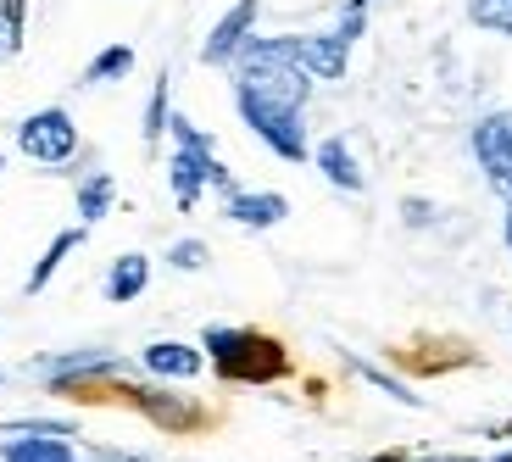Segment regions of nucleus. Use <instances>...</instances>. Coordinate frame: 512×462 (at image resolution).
<instances>
[{
	"label": "nucleus",
	"instance_id": "nucleus-1",
	"mask_svg": "<svg viewBox=\"0 0 512 462\" xmlns=\"http://www.w3.org/2000/svg\"><path fill=\"white\" fill-rule=\"evenodd\" d=\"M201 351H206V368L218 373L223 385H279L290 373V351L284 340L262 329H234V323H212L201 334Z\"/></svg>",
	"mask_w": 512,
	"mask_h": 462
},
{
	"label": "nucleus",
	"instance_id": "nucleus-2",
	"mask_svg": "<svg viewBox=\"0 0 512 462\" xmlns=\"http://www.w3.org/2000/svg\"><path fill=\"white\" fill-rule=\"evenodd\" d=\"M167 134H173V162H167V184H173V201H179V212H195L201 206L206 190H234L229 167L218 162V145H212V134L195 129L184 112L167 117Z\"/></svg>",
	"mask_w": 512,
	"mask_h": 462
},
{
	"label": "nucleus",
	"instance_id": "nucleus-3",
	"mask_svg": "<svg viewBox=\"0 0 512 462\" xmlns=\"http://www.w3.org/2000/svg\"><path fill=\"white\" fill-rule=\"evenodd\" d=\"M234 112H240V123L268 145L273 156H284V162H307L312 156V140H307L301 112L273 106V101H262V95H251V90H234Z\"/></svg>",
	"mask_w": 512,
	"mask_h": 462
},
{
	"label": "nucleus",
	"instance_id": "nucleus-4",
	"mask_svg": "<svg viewBox=\"0 0 512 462\" xmlns=\"http://www.w3.org/2000/svg\"><path fill=\"white\" fill-rule=\"evenodd\" d=\"M17 151L39 167H67L78 156V123L67 106H39L17 123Z\"/></svg>",
	"mask_w": 512,
	"mask_h": 462
},
{
	"label": "nucleus",
	"instance_id": "nucleus-5",
	"mask_svg": "<svg viewBox=\"0 0 512 462\" xmlns=\"http://www.w3.org/2000/svg\"><path fill=\"white\" fill-rule=\"evenodd\" d=\"M468 145H474V162L485 173V184L507 201L512 195V106H496V112L479 117Z\"/></svg>",
	"mask_w": 512,
	"mask_h": 462
},
{
	"label": "nucleus",
	"instance_id": "nucleus-6",
	"mask_svg": "<svg viewBox=\"0 0 512 462\" xmlns=\"http://www.w3.org/2000/svg\"><path fill=\"white\" fill-rule=\"evenodd\" d=\"M73 429L67 424H45V429H12V435L0 440V462H84L78 457Z\"/></svg>",
	"mask_w": 512,
	"mask_h": 462
},
{
	"label": "nucleus",
	"instance_id": "nucleus-7",
	"mask_svg": "<svg viewBox=\"0 0 512 462\" xmlns=\"http://www.w3.org/2000/svg\"><path fill=\"white\" fill-rule=\"evenodd\" d=\"M256 12H262V0H234L229 12L212 23V34H206L201 62H206V67H229L234 56H240V45L256 34Z\"/></svg>",
	"mask_w": 512,
	"mask_h": 462
},
{
	"label": "nucleus",
	"instance_id": "nucleus-8",
	"mask_svg": "<svg viewBox=\"0 0 512 462\" xmlns=\"http://www.w3.org/2000/svg\"><path fill=\"white\" fill-rule=\"evenodd\" d=\"M223 218L240 223V229H279V223L290 218V201H284L279 190H240V184H234V190L223 195Z\"/></svg>",
	"mask_w": 512,
	"mask_h": 462
},
{
	"label": "nucleus",
	"instance_id": "nucleus-9",
	"mask_svg": "<svg viewBox=\"0 0 512 462\" xmlns=\"http://www.w3.org/2000/svg\"><path fill=\"white\" fill-rule=\"evenodd\" d=\"M312 162H318V173L334 184V190H346V195L368 190V173H362V162H357V151H351L346 134H329V140L312 151Z\"/></svg>",
	"mask_w": 512,
	"mask_h": 462
},
{
	"label": "nucleus",
	"instance_id": "nucleus-10",
	"mask_svg": "<svg viewBox=\"0 0 512 462\" xmlns=\"http://www.w3.org/2000/svg\"><path fill=\"white\" fill-rule=\"evenodd\" d=\"M140 368L151 379H195L206 368V351L201 346H184V340H151L140 351Z\"/></svg>",
	"mask_w": 512,
	"mask_h": 462
},
{
	"label": "nucleus",
	"instance_id": "nucleus-11",
	"mask_svg": "<svg viewBox=\"0 0 512 462\" xmlns=\"http://www.w3.org/2000/svg\"><path fill=\"white\" fill-rule=\"evenodd\" d=\"M123 390H128V385H123ZM128 407H140L145 418H156L162 429H179V435H184V429H201V424H206V412H201V407L167 401L162 390H128Z\"/></svg>",
	"mask_w": 512,
	"mask_h": 462
},
{
	"label": "nucleus",
	"instance_id": "nucleus-12",
	"mask_svg": "<svg viewBox=\"0 0 512 462\" xmlns=\"http://www.w3.org/2000/svg\"><path fill=\"white\" fill-rule=\"evenodd\" d=\"M145 284H151V257H145V251H123V257H112V273H106V301L128 307V301L145 296Z\"/></svg>",
	"mask_w": 512,
	"mask_h": 462
},
{
	"label": "nucleus",
	"instance_id": "nucleus-13",
	"mask_svg": "<svg viewBox=\"0 0 512 462\" xmlns=\"http://www.w3.org/2000/svg\"><path fill=\"white\" fill-rule=\"evenodd\" d=\"M78 245H84V223H78V229H62L51 245H45V257H39L34 268H28V279H23V290H28V296H39V290H45V284L56 279V268H62V262L73 257Z\"/></svg>",
	"mask_w": 512,
	"mask_h": 462
},
{
	"label": "nucleus",
	"instance_id": "nucleus-14",
	"mask_svg": "<svg viewBox=\"0 0 512 462\" xmlns=\"http://www.w3.org/2000/svg\"><path fill=\"white\" fill-rule=\"evenodd\" d=\"M112 201H117L112 173H90V179H78V223H84V229H95V223L112 212Z\"/></svg>",
	"mask_w": 512,
	"mask_h": 462
},
{
	"label": "nucleus",
	"instance_id": "nucleus-15",
	"mask_svg": "<svg viewBox=\"0 0 512 462\" xmlns=\"http://www.w3.org/2000/svg\"><path fill=\"white\" fill-rule=\"evenodd\" d=\"M128 73H134V45H106V51L90 56V67H84L78 84H117Z\"/></svg>",
	"mask_w": 512,
	"mask_h": 462
},
{
	"label": "nucleus",
	"instance_id": "nucleus-16",
	"mask_svg": "<svg viewBox=\"0 0 512 462\" xmlns=\"http://www.w3.org/2000/svg\"><path fill=\"white\" fill-rule=\"evenodd\" d=\"M462 6H468V23L474 28L512 39V0H462Z\"/></svg>",
	"mask_w": 512,
	"mask_h": 462
},
{
	"label": "nucleus",
	"instance_id": "nucleus-17",
	"mask_svg": "<svg viewBox=\"0 0 512 462\" xmlns=\"http://www.w3.org/2000/svg\"><path fill=\"white\" fill-rule=\"evenodd\" d=\"M167 117H173V106H167V73H156L151 101H145V145H156L167 134Z\"/></svg>",
	"mask_w": 512,
	"mask_h": 462
},
{
	"label": "nucleus",
	"instance_id": "nucleus-18",
	"mask_svg": "<svg viewBox=\"0 0 512 462\" xmlns=\"http://www.w3.org/2000/svg\"><path fill=\"white\" fill-rule=\"evenodd\" d=\"M0 28H6V56H17L28 39V0H0Z\"/></svg>",
	"mask_w": 512,
	"mask_h": 462
},
{
	"label": "nucleus",
	"instance_id": "nucleus-19",
	"mask_svg": "<svg viewBox=\"0 0 512 462\" xmlns=\"http://www.w3.org/2000/svg\"><path fill=\"white\" fill-rule=\"evenodd\" d=\"M167 262L179 273H206L212 268V251H206V240H173L167 245Z\"/></svg>",
	"mask_w": 512,
	"mask_h": 462
},
{
	"label": "nucleus",
	"instance_id": "nucleus-20",
	"mask_svg": "<svg viewBox=\"0 0 512 462\" xmlns=\"http://www.w3.org/2000/svg\"><path fill=\"white\" fill-rule=\"evenodd\" d=\"M401 223H407V229H435V223H440V206L423 201V195H407V201H401Z\"/></svg>",
	"mask_w": 512,
	"mask_h": 462
},
{
	"label": "nucleus",
	"instance_id": "nucleus-21",
	"mask_svg": "<svg viewBox=\"0 0 512 462\" xmlns=\"http://www.w3.org/2000/svg\"><path fill=\"white\" fill-rule=\"evenodd\" d=\"M357 373H362V379H373V385H379V390H384V396H396V401H401V407H423V401H418V396H412V390H407V385H401V379H390V373H379V368H368V362H357Z\"/></svg>",
	"mask_w": 512,
	"mask_h": 462
},
{
	"label": "nucleus",
	"instance_id": "nucleus-22",
	"mask_svg": "<svg viewBox=\"0 0 512 462\" xmlns=\"http://www.w3.org/2000/svg\"><path fill=\"white\" fill-rule=\"evenodd\" d=\"M373 462H512V451H501V457H412V451H384Z\"/></svg>",
	"mask_w": 512,
	"mask_h": 462
},
{
	"label": "nucleus",
	"instance_id": "nucleus-23",
	"mask_svg": "<svg viewBox=\"0 0 512 462\" xmlns=\"http://www.w3.org/2000/svg\"><path fill=\"white\" fill-rule=\"evenodd\" d=\"M501 240H507V251H512V195H507V212H501Z\"/></svg>",
	"mask_w": 512,
	"mask_h": 462
},
{
	"label": "nucleus",
	"instance_id": "nucleus-24",
	"mask_svg": "<svg viewBox=\"0 0 512 462\" xmlns=\"http://www.w3.org/2000/svg\"><path fill=\"white\" fill-rule=\"evenodd\" d=\"M0 62H6V28H0Z\"/></svg>",
	"mask_w": 512,
	"mask_h": 462
},
{
	"label": "nucleus",
	"instance_id": "nucleus-25",
	"mask_svg": "<svg viewBox=\"0 0 512 462\" xmlns=\"http://www.w3.org/2000/svg\"><path fill=\"white\" fill-rule=\"evenodd\" d=\"M0 173H6V156H0Z\"/></svg>",
	"mask_w": 512,
	"mask_h": 462
},
{
	"label": "nucleus",
	"instance_id": "nucleus-26",
	"mask_svg": "<svg viewBox=\"0 0 512 462\" xmlns=\"http://www.w3.org/2000/svg\"><path fill=\"white\" fill-rule=\"evenodd\" d=\"M0 379H6V373H0Z\"/></svg>",
	"mask_w": 512,
	"mask_h": 462
},
{
	"label": "nucleus",
	"instance_id": "nucleus-27",
	"mask_svg": "<svg viewBox=\"0 0 512 462\" xmlns=\"http://www.w3.org/2000/svg\"><path fill=\"white\" fill-rule=\"evenodd\" d=\"M362 6H368V0H362Z\"/></svg>",
	"mask_w": 512,
	"mask_h": 462
}]
</instances>
